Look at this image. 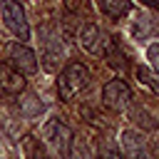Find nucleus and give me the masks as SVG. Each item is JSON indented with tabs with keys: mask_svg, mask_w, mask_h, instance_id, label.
<instances>
[{
	"mask_svg": "<svg viewBox=\"0 0 159 159\" xmlns=\"http://www.w3.org/2000/svg\"><path fill=\"white\" fill-rule=\"evenodd\" d=\"M157 154H159V144H157Z\"/></svg>",
	"mask_w": 159,
	"mask_h": 159,
	"instance_id": "obj_19",
	"label": "nucleus"
},
{
	"mask_svg": "<svg viewBox=\"0 0 159 159\" xmlns=\"http://www.w3.org/2000/svg\"><path fill=\"white\" fill-rule=\"evenodd\" d=\"M97 7L109 17H124L132 10V2L129 0H97Z\"/></svg>",
	"mask_w": 159,
	"mask_h": 159,
	"instance_id": "obj_10",
	"label": "nucleus"
},
{
	"mask_svg": "<svg viewBox=\"0 0 159 159\" xmlns=\"http://www.w3.org/2000/svg\"><path fill=\"white\" fill-rule=\"evenodd\" d=\"M107 159H124V157H119L117 152H109V154H107Z\"/></svg>",
	"mask_w": 159,
	"mask_h": 159,
	"instance_id": "obj_18",
	"label": "nucleus"
},
{
	"mask_svg": "<svg viewBox=\"0 0 159 159\" xmlns=\"http://www.w3.org/2000/svg\"><path fill=\"white\" fill-rule=\"evenodd\" d=\"M132 117H134L144 129H149V132H154V129H157V122L152 119V114H149L142 104H139V107H132Z\"/></svg>",
	"mask_w": 159,
	"mask_h": 159,
	"instance_id": "obj_13",
	"label": "nucleus"
},
{
	"mask_svg": "<svg viewBox=\"0 0 159 159\" xmlns=\"http://www.w3.org/2000/svg\"><path fill=\"white\" fill-rule=\"evenodd\" d=\"M89 82V70L80 62H70L60 75H57V94L62 102H70L80 89H84Z\"/></svg>",
	"mask_w": 159,
	"mask_h": 159,
	"instance_id": "obj_1",
	"label": "nucleus"
},
{
	"mask_svg": "<svg viewBox=\"0 0 159 159\" xmlns=\"http://www.w3.org/2000/svg\"><path fill=\"white\" fill-rule=\"evenodd\" d=\"M102 99H104V104H107L109 109L122 112V109L129 107L132 89H129L127 82H122V80H109V82L104 84V89H102Z\"/></svg>",
	"mask_w": 159,
	"mask_h": 159,
	"instance_id": "obj_5",
	"label": "nucleus"
},
{
	"mask_svg": "<svg viewBox=\"0 0 159 159\" xmlns=\"http://www.w3.org/2000/svg\"><path fill=\"white\" fill-rule=\"evenodd\" d=\"M42 139L55 149V154L60 159H70V152H72V132L65 122L60 119H47L45 127H42Z\"/></svg>",
	"mask_w": 159,
	"mask_h": 159,
	"instance_id": "obj_2",
	"label": "nucleus"
},
{
	"mask_svg": "<svg viewBox=\"0 0 159 159\" xmlns=\"http://www.w3.org/2000/svg\"><path fill=\"white\" fill-rule=\"evenodd\" d=\"M5 55H7V65L15 67L17 72H22V75L37 72V57L25 42H10L5 47Z\"/></svg>",
	"mask_w": 159,
	"mask_h": 159,
	"instance_id": "obj_4",
	"label": "nucleus"
},
{
	"mask_svg": "<svg viewBox=\"0 0 159 159\" xmlns=\"http://www.w3.org/2000/svg\"><path fill=\"white\" fill-rule=\"evenodd\" d=\"M65 5H67V10H80L82 0H65Z\"/></svg>",
	"mask_w": 159,
	"mask_h": 159,
	"instance_id": "obj_16",
	"label": "nucleus"
},
{
	"mask_svg": "<svg viewBox=\"0 0 159 159\" xmlns=\"http://www.w3.org/2000/svg\"><path fill=\"white\" fill-rule=\"evenodd\" d=\"M0 15H2L5 27H7L20 42L30 40V25H27V17H25V7H22L17 0H2Z\"/></svg>",
	"mask_w": 159,
	"mask_h": 159,
	"instance_id": "obj_3",
	"label": "nucleus"
},
{
	"mask_svg": "<svg viewBox=\"0 0 159 159\" xmlns=\"http://www.w3.org/2000/svg\"><path fill=\"white\" fill-rule=\"evenodd\" d=\"M147 60L152 62V67H154L157 75H159V42H154V45L147 47Z\"/></svg>",
	"mask_w": 159,
	"mask_h": 159,
	"instance_id": "obj_15",
	"label": "nucleus"
},
{
	"mask_svg": "<svg viewBox=\"0 0 159 159\" xmlns=\"http://www.w3.org/2000/svg\"><path fill=\"white\" fill-rule=\"evenodd\" d=\"M104 55L109 57L107 62H109L112 67H124V55H122V52L117 55V45H114V42H107V50H104Z\"/></svg>",
	"mask_w": 159,
	"mask_h": 159,
	"instance_id": "obj_14",
	"label": "nucleus"
},
{
	"mask_svg": "<svg viewBox=\"0 0 159 159\" xmlns=\"http://www.w3.org/2000/svg\"><path fill=\"white\" fill-rule=\"evenodd\" d=\"M25 89V77L7 62L0 65V97H15Z\"/></svg>",
	"mask_w": 159,
	"mask_h": 159,
	"instance_id": "obj_6",
	"label": "nucleus"
},
{
	"mask_svg": "<svg viewBox=\"0 0 159 159\" xmlns=\"http://www.w3.org/2000/svg\"><path fill=\"white\" fill-rule=\"evenodd\" d=\"M137 80H139L142 84H147V87L159 97V75H152L147 67H142V65H139V67H137Z\"/></svg>",
	"mask_w": 159,
	"mask_h": 159,
	"instance_id": "obj_12",
	"label": "nucleus"
},
{
	"mask_svg": "<svg viewBox=\"0 0 159 159\" xmlns=\"http://www.w3.org/2000/svg\"><path fill=\"white\" fill-rule=\"evenodd\" d=\"M122 149H124V159H149V152L134 129L122 132Z\"/></svg>",
	"mask_w": 159,
	"mask_h": 159,
	"instance_id": "obj_8",
	"label": "nucleus"
},
{
	"mask_svg": "<svg viewBox=\"0 0 159 159\" xmlns=\"http://www.w3.org/2000/svg\"><path fill=\"white\" fill-rule=\"evenodd\" d=\"M107 37H104V32L97 27V25H92V22H87L84 27H82V32H80V45L89 52V55H104V50H107Z\"/></svg>",
	"mask_w": 159,
	"mask_h": 159,
	"instance_id": "obj_7",
	"label": "nucleus"
},
{
	"mask_svg": "<svg viewBox=\"0 0 159 159\" xmlns=\"http://www.w3.org/2000/svg\"><path fill=\"white\" fill-rule=\"evenodd\" d=\"M40 42H42V47H45V67H47V70H55V67H57V60H62V47L57 45V47L52 50V45L60 42L57 35H55L52 30L42 27V30H40Z\"/></svg>",
	"mask_w": 159,
	"mask_h": 159,
	"instance_id": "obj_9",
	"label": "nucleus"
},
{
	"mask_svg": "<svg viewBox=\"0 0 159 159\" xmlns=\"http://www.w3.org/2000/svg\"><path fill=\"white\" fill-rule=\"evenodd\" d=\"M22 154H25V159H52L50 152L45 149V144L40 139H35V137L22 139Z\"/></svg>",
	"mask_w": 159,
	"mask_h": 159,
	"instance_id": "obj_11",
	"label": "nucleus"
},
{
	"mask_svg": "<svg viewBox=\"0 0 159 159\" xmlns=\"http://www.w3.org/2000/svg\"><path fill=\"white\" fill-rule=\"evenodd\" d=\"M142 5H147V7H159V0H139Z\"/></svg>",
	"mask_w": 159,
	"mask_h": 159,
	"instance_id": "obj_17",
	"label": "nucleus"
}]
</instances>
